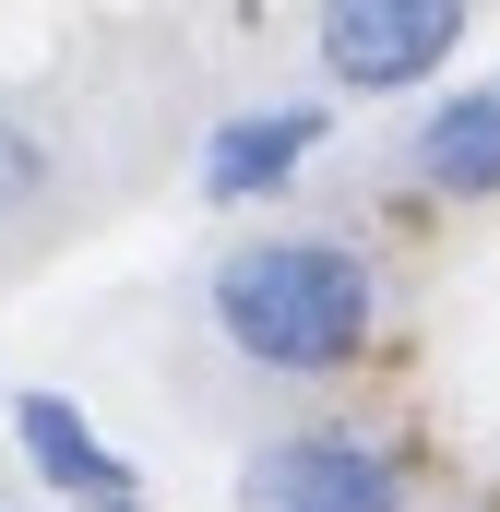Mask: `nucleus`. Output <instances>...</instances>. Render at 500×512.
<instances>
[{"label": "nucleus", "instance_id": "f257e3e1", "mask_svg": "<svg viewBox=\"0 0 500 512\" xmlns=\"http://www.w3.org/2000/svg\"><path fill=\"white\" fill-rule=\"evenodd\" d=\"M215 334L274 382H334V370L370 358L381 286L346 239H310V227L298 239H250V251L215 262Z\"/></svg>", "mask_w": 500, "mask_h": 512}, {"label": "nucleus", "instance_id": "f03ea898", "mask_svg": "<svg viewBox=\"0 0 500 512\" xmlns=\"http://www.w3.org/2000/svg\"><path fill=\"white\" fill-rule=\"evenodd\" d=\"M477 0H322V72L346 96H405L465 48Z\"/></svg>", "mask_w": 500, "mask_h": 512}, {"label": "nucleus", "instance_id": "7ed1b4c3", "mask_svg": "<svg viewBox=\"0 0 500 512\" xmlns=\"http://www.w3.org/2000/svg\"><path fill=\"white\" fill-rule=\"evenodd\" d=\"M239 512H405V465L358 429H298L250 453Z\"/></svg>", "mask_w": 500, "mask_h": 512}, {"label": "nucleus", "instance_id": "20e7f679", "mask_svg": "<svg viewBox=\"0 0 500 512\" xmlns=\"http://www.w3.org/2000/svg\"><path fill=\"white\" fill-rule=\"evenodd\" d=\"M12 441H24V465H36L60 501H84V512H131V501H143L131 453H108V441L84 429L72 393H12Z\"/></svg>", "mask_w": 500, "mask_h": 512}, {"label": "nucleus", "instance_id": "39448f33", "mask_svg": "<svg viewBox=\"0 0 500 512\" xmlns=\"http://www.w3.org/2000/svg\"><path fill=\"white\" fill-rule=\"evenodd\" d=\"M322 108H239V120H215V143H203V191L215 203H274L310 155H322Z\"/></svg>", "mask_w": 500, "mask_h": 512}, {"label": "nucleus", "instance_id": "423d86ee", "mask_svg": "<svg viewBox=\"0 0 500 512\" xmlns=\"http://www.w3.org/2000/svg\"><path fill=\"white\" fill-rule=\"evenodd\" d=\"M417 179H429L441 203H489V191H500V96H489V84H465V96L429 108V131H417Z\"/></svg>", "mask_w": 500, "mask_h": 512}, {"label": "nucleus", "instance_id": "0eeeda50", "mask_svg": "<svg viewBox=\"0 0 500 512\" xmlns=\"http://www.w3.org/2000/svg\"><path fill=\"white\" fill-rule=\"evenodd\" d=\"M48 167H60V155H48V131L24 120V108H0V215H24V203L48 191Z\"/></svg>", "mask_w": 500, "mask_h": 512}]
</instances>
